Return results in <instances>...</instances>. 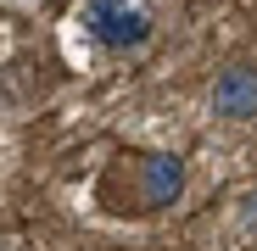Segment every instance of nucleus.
Returning <instances> with one entry per match:
<instances>
[{
	"label": "nucleus",
	"mask_w": 257,
	"mask_h": 251,
	"mask_svg": "<svg viewBox=\"0 0 257 251\" xmlns=\"http://www.w3.org/2000/svg\"><path fill=\"white\" fill-rule=\"evenodd\" d=\"M84 28L106 51H140L151 39V6L146 0H84Z\"/></svg>",
	"instance_id": "obj_1"
},
{
	"label": "nucleus",
	"mask_w": 257,
	"mask_h": 251,
	"mask_svg": "<svg viewBox=\"0 0 257 251\" xmlns=\"http://www.w3.org/2000/svg\"><path fill=\"white\" fill-rule=\"evenodd\" d=\"M128 179H135V206H140V212L174 206V201L185 195V156H174V151H146Z\"/></svg>",
	"instance_id": "obj_2"
},
{
	"label": "nucleus",
	"mask_w": 257,
	"mask_h": 251,
	"mask_svg": "<svg viewBox=\"0 0 257 251\" xmlns=\"http://www.w3.org/2000/svg\"><path fill=\"white\" fill-rule=\"evenodd\" d=\"M212 112L229 117V123L257 117V67H246V62L224 67V73H218V84H212Z\"/></svg>",
	"instance_id": "obj_3"
},
{
	"label": "nucleus",
	"mask_w": 257,
	"mask_h": 251,
	"mask_svg": "<svg viewBox=\"0 0 257 251\" xmlns=\"http://www.w3.org/2000/svg\"><path fill=\"white\" fill-rule=\"evenodd\" d=\"M246 234H257V190L246 195Z\"/></svg>",
	"instance_id": "obj_4"
}]
</instances>
